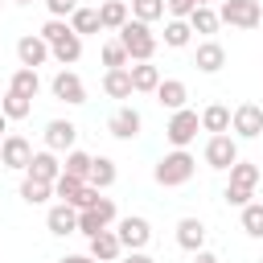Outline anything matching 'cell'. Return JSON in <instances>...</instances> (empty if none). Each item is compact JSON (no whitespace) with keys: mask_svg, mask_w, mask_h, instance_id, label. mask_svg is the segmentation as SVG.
<instances>
[{"mask_svg":"<svg viewBox=\"0 0 263 263\" xmlns=\"http://www.w3.org/2000/svg\"><path fill=\"white\" fill-rule=\"evenodd\" d=\"M115 33H119V45L127 49V58H132V62H152V53H156V45H160V37L152 33V25H144V21L127 16Z\"/></svg>","mask_w":263,"mask_h":263,"instance_id":"1","label":"cell"},{"mask_svg":"<svg viewBox=\"0 0 263 263\" xmlns=\"http://www.w3.org/2000/svg\"><path fill=\"white\" fill-rule=\"evenodd\" d=\"M193 173H197V160H193L189 148H173V152H164V156L156 160V168H152L156 185H164V189H177V185L193 181Z\"/></svg>","mask_w":263,"mask_h":263,"instance_id":"2","label":"cell"},{"mask_svg":"<svg viewBox=\"0 0 263 263\" xmlns=\"http://www.w3.org/2000/svg\"><path fill=\"white\" fill-rule=\"evenodd\" d=\"M115 218H119V210H115V201L111 197H103V193H95V201L86 205V210H78V234H99V230H107V226H115Z\"/></svg>","mask_w":263,"mask_h":263,"instance_id":"3","label":"cell"},{"mask_svg":"<svg viewBox=\"0 0 263 263\" xmlns=\"http://www.w3.org/2000/svg\"><path fill=\"white\" fill-rule=\"evenodd\" d=\"M197 127H201V115H197L193 107H181V111H173V119H168V127H164V140H168L173 148H189V144L197 140Z\"/></svg>","mask_w":263,"mask_h":263,"instance_id":"4","label":"cell"},{"mask_svg":"<svg viewBox=\"0 0 263 263\" xmlns=\"http://www.w3.org/2000/svg\"><path fill=\"white\" fill-rule=\"evenodd\" d=\"M115 234H119L123 251H144L152 242V222L140 214H127V218H115Z\"/></svg>","mask_w":263,"mask_h":263,"instance_id":"5","label":"cell"},{"mask_svg":"<svg viewBox=\"0 0 263 263\" xmlns=\"http://www.w3.org/2000/svg\"><path fill=\"white\" fill-rule=\"evenodd\" d=\"M259 16H263L259 0H222V8H218V21L234 25V29H259Z\"/></svg>","mask_w":263,"mask_h":263,"instance_id":"6","label":"cell"},{"mask_svg":"<svg viewBox=\"0 0 263 263\" xmlns=\"http://www.w3.org/2000/svg\"><path fill=\"white\" fill-rule=\"evenodd\" d=\"M230 132L238 140H259L263 136V107L259 103H238L230 111Z\"/></svg>","mask_w":263,"mask_h":263,"instance_id":"7","label":"cell"},{"mask_svg":"<svg viewBox=\"0 0 263 263\" xmlns=\"http://www.w3.org/2000/svg\"><path fill=\"white\" fill-rule=\"evenodd\" d=\"M234 160H238V140H234L230 132H218V136L205 140V164H210V168L226 173Z\"/></svg>","mask_w":263,"mask_h":263,"instance_id":"8","label":"cell"},{"mask_svg":"<svg viewBox=\"0 0 263 263\" xmlns=\"http://www.w3.org/2000/svg\"><path fill=\"white\" fill-rule=\"evenodd\" d=\"M95 193H99V189H90L86 181H74V177H66V173L53 181V197L66 201V205H74V210H86V205L95 201Z\"/></svg>","mask_w":263,"mask_h":263,"instance_id":"9","label":"cell"},{"mask_svg":"<svg viewBox=\"0 0 263 263\" xmlns=\"http://www.w3.org/2000/svg\"><path fill=\"white\" fill-rule=\"evenodd\" d=\"M29 160H33V144H29L25 136L12 132V136L0 140V168H21V173H25Z\"/></svg>","mask_w":263,"mask_h":263,"instance_id":"10","label":"cell"},{"mask_svg":"<svg viewBox=\"0 0 263 263\" xmlns=\"http://www.w3.org/2000/svg\"><path fill=\"white\" fill-rule=\"evenodd\" d=\"M49 90H53V99H62V103H70V107L86 103V86H82V78H78L74 70H58V74L49 78Z\"/></svg>","mask_w":263,"mask_h":263,"instance_id":"11","label":"cell"},{"mask_svg":"<svg viewBox=\"0 0 263 263\" xmlns=\"http://www.w3.org/2000/svg\"><path fill=\"white\" fill-rule=\"evenodd\" d=\"M16 58H21V66L37 70V66L49 62V41H45L41 33H25V37L16 41Z\"/></svg>","mask_w":263,"mask_h":263,"instance_id":"12","label":"cell"},{"mask_svg":"<svg viewBox=\"0 0 263 263\" xmlns=\"http://www.w3.org/2000/svg\"><path fill=\"white\" fill-rule=\"evenodd\" d=\"M107 132H111L115 140H136V136L144 132V115H140L136 107H119V111L107 119Z\"/></svg>","mask_w":263,"mask_h":263,"instance_id":"13","label":"cell"},{"mask_svg":"<svg viewBox=\"0 0 263 263\" xmlns=\"http://www.w3.org/2000/svg\"><path fill=\"white\" fill-rule=\"evenodd\" d=\"M74 140H78V127L70 119H49L45 123V148L49 152H70Z\"/></svg>","mask_w":263,"mask_h":263,"instance_id":"14","label":"cell"},{"mask_svg":"<svg viewBox=\"0 0 263 263\" xmlns=\"http://www.w3.org/2000/svg\"><path fill=\"white\" fill-rule=\"evenodd\" d=\"M90 259H99V263H115L119 255H123V242H119V234L107 226V230H99V234H90V251H86Z\"/></svg>","mask_w":263,"mask_h":263,"instance_id":"15","label":"cell"},{"mask_svg":"<svg viewBox=\"0 0 263 263\" xmlns=\"http://www.w3.org/2000/svg\"><path fill=\"white\" fill-rule=\"evenodd\" d=\"M152 95H156V103H160L164 111H181V107L189 103V86H185L181 78H160V86H156Z\"/></svg>","mask_w":263,"mask_h":263,"instance_id":"16","label":"cell"},{"mask_svg":"<svg viewBox=\"0 0 263 263\" xmlns=\"http://www.w3.org/2000/svg\"><path fill=\"white\" fill-rule=\"evenodd\" d=\"M25 177H37V181H49V185H53V181L62 177V160H58V152H49V148L33 152V160H29Z\"/></svg>","mask_w":263,"mask_h":263,"instance_id":"17","label":"cell"},{"mask_svg":"<svg viewBox=\"0 0 263 263\" xmlns=\"http://www.w3.org/2000/svg\"><path fill=\"white\" fill-rule=\"evenodd\" d=\"M45 226H49V234L66 238V234H74V230H78V210H74V205H66V201H58V205H49Z\"/></svg>","mask_w":263,"mask_h":263,"instance_id":"18","label":"cell"},{"mask_svg":"<svg viewBox=\"0 0 263 263\" xmlns=\"http://www.w3.org/2000/svg\"><path fill=\"white\" fill-rule=\"evenodd\" d=\"M177 247L189 251V255L201 251V247H205V222H201V218H181V222H177Z\"/></svg>","mask_w":263,"mask_h":263,"instance_id":"19","label":"cell"},{"mask_svg":"<svg viewBox=\"0 0 263 263\" xmlns=\"http://www.w3.org/2000/svg\"><path fill=\"white\" fill-rule=\"evenodd\" d=\"M193 66H197L201 74H218V70L226 66V49H222V45L210 37V41H201V45H197V53H193Z\"/></svg>","mask_w":263,"mask_h":263,"instance_id":"20","label":"cell"},{"mask_svg":"<svg viewBox=\"0 0 263 263\" xmlns=\"http://www.w3.org/2000/svg\"><path fill=\"white\" fill-rule=\"evenodd\" d=\"M127 74H132V90H140V95H152L160 86V70L152 62H132Z\"/></svg>","mask_w":263,"mask_h":263,"instance_id":"21","label":"cell"},{"mask_svg":"<svg viewBox=\"0 0 263 263\" xmlns=\"http://www.w3.org/2000/svg\"><path fill=\"white\" fill-rule=\"evenodd\" d=\"M86 185L90 189H111L115 185V160L111 156H90V173H86Z\"/></svg>","mask_w":263,"mask_h":263,"instance_id":"22","label":"cell"},{"mask_svg":"<svg viewBox=\"0 0 263 263\" xmlns=\"http://www.w3.org/2000/svg\"><path fill=\"white\" fill-rule=\"evenodd\" d=\"M49 58H53V62H62V66H74V62L82 58V37L70 29L62 41H53V45H49Z\"/></svg>","mask_w":263,"mask_h":263,"instance_id":"23","label":"cell"},{"mask_svg":"<svg viewBox=\"0 0 263 263\" xmlns=\"http://www.w3.org/2000/svg\"><path fill=\"white\" fill-rule=\"evenodd\" d=\"M103 90H107V99H132L136 90H132V74H127V66L107 70V74H103Z\"/></svg>","mask_w":263,"mask_h":263,"instance_id":"24","label":"cell"},{"mask_svg":"<svg viewBox=\"0 0 263 263\" xmlns=\"http://www.w3.org/2000/svg\"><path fill=\"white\" fill-rule=\"evenodd\" d=\"M70 29H74L78 37H90V33H103V25H99V8H86V4H78V8L70 12Z\"/></svg>","mask_w":263,"mask_h":263,"instance_id":"25","label":"cell"},{"mask_svg":"<svg viewBox=\"0 0 263 263\" xmlns=\"http://www.w3.org/2000/svg\"><path fill=\"white\" fill-rule=\"evenodd\" d=\"M8 90L25 95V99H37V90H41V74H37V70H29V66H21V70H12Z\"/></svg>","mask_w":263,"mask_h":263,"instance_id":"26","label":"cell"},{"mask_svg":"<svg viewBox=\"0 0 263 263\" xmlns=\"http://www.w3.org/2000/svg\"><path fill=\"white\" fill-rule=\"evenodd\" d=\"M127 16H132L127 0H103V4H99V25H103V29H119Z\"/></svg>","mask_w":263,"mask_h":263,"instance_id":"27","label":"cell"},{"mask_svg":"<svg viewBox=\"0 0 263 263\" xmlns=\"http://www.w3.org/2000/svg\"><path fill=\"white\" fill-rule=\"evenodd\" d=\"M185 21H189V29H193V33H205V37H210V33H218V25H222V21H218V8H210V4H197Z\"/></svg>","mask_w":263,"mask_h":263,"instance_id":"28","label":"cell"},{"mask_svg":"<svg viewBox=\"0 0 263 263\" xmlns=\"http://www.w3.org/2000/svg\"><path fill=\"white\" fill-rule=\"evenodd\" d=\"M0 111L8 115V123H12V119H29V115H33V99H25V95H16V90H4V95H0Z\"/></svg>","mask_w":263,"mask_h":263,"instance_id":"29","label":"cell"},{"mask_svg":"<svg viewBox=\"0 0 263 263\" xmlns=\"http://www.w3.org/2000/svg\"><path fill=\"white\" fill-rule=\"evenodd\" d=\"M201 132H210V136H218V132H230V107H222V103H210V107L201 111Z\"/></svg>","mask_w":263,"mask_h":263,"instance_id":"30","label":"cell"},{"mask_svg":"<svg viewBox=\"0 0 263 263\" xmlns=\"http://www.w3.org/2000/svg\"><path fill=\"white\" fill-rule=\"evenodd\" d=\"M62 173H66V177H74V181H86V173H90V152L70 148V152H66V160H62Z\"/></svg>","mask_w":263,"mask_h":263,"instance_id":"31","label":"cell"},{"mask_svg":"<svg viewBox=\"0 0 263 263\" xmlns=\"http://www.w3.org/2000/svg\"><path fill=\"white\" fill-rule=\"evenodd\" d=\"M49 197H53V185H49V181H37V177H25V181H21V201L41 205V201H49Z\"/></svg>","mask_w":263,"mask_h":263,"instance_id":"32","label":"cell"},{"mask_svg":"<svg viewBox=\"0 0 263 263\" xmlns=\"http://www.w3.org/2000/svg\"><path fill=\"white\" fill-rule=\"evenodd\" d=\"M189 41H193V29H189V21H177V16H173V21L164 25V45H168V49H185Z\"/></svg>","mask_w":263,"mask_h":263,"instance_id":"33","label":"cell"},{"mask_svg":"<svg viewBox=\"0 0 263 263\" xmlns=\"http://www.w3.org/2000/svg\"><path fill=\"white\" fill-rule=\"evenodd\" d=\"M226 173H230V185H242V189L259 185V164H251V160H234Z\"/></svg>","mask_w":263,"mask_h":263,"instance_id":"34","label":"cell"},{"mask_svg":"<svg viewBox=\"0 0 263 263\" xmlns=\"http://www.w3.org/2000/svg\"><path fill=\"white\" fill-rule=\"evenodd\" d=\"M242 230L251 238H263V201H247L242 205Z\"/></svg>","mask_w":263,"mask_h":263,"instance_id":"35","label":"cell"},{"mask_svg":"<svg viewBox=\"0 0 263 263\" xmlns=\"http://www.w3.org/2000/svg\"><path fill=\"white\" fill-rule=\"evenodd\" d=\"M127 8H132V16H136V21H144V25H152V21H160V16H164V0H132Z\"/></svg>","mask_w":263,"mask_h":263,"instance_id":"36","label":"cell"},{"mask_svg":"<svg viewBox=\"0 0 263 263\" xmlns=\"http://www.w3.org/2000/svg\"><path fill=\"white\" fill-rule=\"evenodd\" d=\"M103 66H107V70H115V66H132V58H127V49L119 45V37L103 45Z\"/></svg>","mask_w":263,"mask_h":263,"instance_id":"37","label":"cell"},{"mask_svg":"<svg viewBox=\"0 0 263 263\" xmlns=\"http://www.w3.org/2000/svg\"><path fill=\"white\" fill-rule=\"evenodd\" d=\"M66 33H70V21H62V16H49V21L41 25V37H45L49 45H53V41H62Z\"/></svg>","mask_w":263,"mask_h":263,"instance_id":"38","label":"cell"},{"mask_svg":"<svg viewBox=\"0 0 263 263\" xmlns=\"http://www.w3.org/2000/svg\"><path fill=\"white\" fill-rule=\"evenodd\" d=\"M222 197H226V205H238V210H242V205L255 197V189H242V185H226V193H222Z\"/></svg>","mask_w":263,"mask_h":263,"instance_id":"39","label":"cell"},{"mask_svg":"<svg viewBox=\"0 0 263 263\" xmlns=\"http://www.w3.org/2000/svg\"><path fill=\"white\" fill-rule=\"evenodd\" d=\"M193 8H197V0H164V12H168V16H177V21H185Z\"/></svg>","mask_w":263,"mask_h":263,"instance_id":"40","label":"cell"},{"mask_svg":"<svg viewBox=\"0 0 263 263\" xmlns=\"http://www.w3.org/2000/svg\"><path fill=\"white\" fill-rule=\"evenodd\" d=\"M45 8H49V16H62V21H70V12L78 8V0H45Z\"/></svg>","mask_w":263,"mask_h":263,"instance_id":"41","label":"cell"},{"mask_svg":"<svg viewBox=\"0 0 263 263\" xmlns=\"http://www.w3.org/2000/svg\"><path fill=\"white\" fill-rule=\"evenodd\" d=\"M119 263H156V259H152V255H144V251H127Z\"/></svg>","mask_w":263,"mask_h":263,"instance_id":"42","label":"cell"},{"mask_svg":"<svg viewBox=\"0 0 263 263\" xmlns=\"http://www.w3.org/2000/svg\"><path fill=\"white\" fill-rule=\"evenodd\" d=\"M193 263H218V255H210V251L201 247V251H193Z\"/></svg>","mask_w":263,"mask_h":263,"instance_id":"43","label":"cell"},{"mask_svg":"<svg viewBox=\"0 0 263 263\" xmlns=\"http://www.w3.org/2000/svg\"><path fill=\"white\" fill-rule=\"evenodd\" d=\"M58 263H99V259H90V255H66V259H58Z\"/></svg>","mask_w":263,"mask_h":263,"instance_id":"44","label":"cell"},{"mask_svg":"<svg viewBox=\"0 0 263 263\" xmlns=\"http://www.w3.org/2000/svg\"><path fill=\"white\" fill-rule=\"evenodd\" d=\"M4 132H8V115L0 111V140H4Z\"/></svg>","mask_w":263,"mask_h":263,"instance_id":"45","label":"cell"},{"mask_svg":"<svg viewBox=\"0 0 263 263\" xmlns=\"http://www.w3.org/2000/svg\"><path fill=\"white\" fill-rule=\"evenodd\" d=\"M16 4H33V0H16Z\"/></svg>","mask_w":263,"mask_h":263,"instance_id":"46","label":"cell"},{"mask_svg":"<svg viewBox=\"0 0 263 263\" xmlns=\"http://www.w3.org/2000/svg\"><path fill=\"white\" fill-rule=\"evenodd\" d=\"M197 4H214V0H197Z\"/></svg>","mask_w":263,"mask_h":263,"instance_id":"47","label":"cell"},{"mask_svg":"<svg viewBox=\"0 0 263 263\" xmlns=\"http://www.w3.org/2000/svg\"><path fill=\"white\" fill-rule=\"evenodd\" d=\"M259 25H263V16H259Z\"/></svg>","mask_w":263,"mask_h":263,"instance_id":"48","label":"cell"},{"mask_svg":"<svg viewBox=\"0 0 263 263\" xmlns=\"http://www.w3.org/2000/svg\"><path fill=\"white\" fill-rule=\"evenodd\" d=\"M259 263H263V259H259Z\"/></svg>","mask_w":263,"mask_h":263,"instance_id":"49","label":"cell"}]
</instances>
